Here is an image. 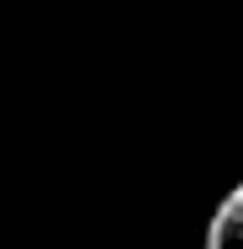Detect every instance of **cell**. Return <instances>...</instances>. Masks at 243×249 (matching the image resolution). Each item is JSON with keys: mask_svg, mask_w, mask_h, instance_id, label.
<instances>
[{"mask_svg": "<svg viewBox=\"0 0 243 249\" xmlns=\"http://www.w3.org/2000/svg\"><path fill=\"white\" fill-rule=\"evenodd\" d=\"M206 249H243V180L217 201V212L206 223Z\"/></svg>", "mask_w": 243, "mask_h": 249, "instance_id": "1", "label": "cell"}]
</instances>
